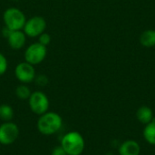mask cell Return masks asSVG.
<instances>
[{
	"label": "cell",
	"mask_w": 155,
	"mask_h": 155,
	"mask_svg": "<svg viewBox=\"0 0 155 155\" xmlns=\"http://www.w3.org/2000/svg\"><path fill=\"white\" fill-rule=\"evenodd\" d=\"M7 42L9 46L13 50H19L21 49L26 41V35L22 30H15L11 31L10 35L7 36Z\"/></svg>",
	"instance_id": "9"
},
{
	"label": "cell",
	"mask_w": 155,
	"mask_h": 155,
	"mask_svg": "<svg viewBox=\"0 0 155 155\" xmlns=\"http://www.w3.org/2000/svg\"><path fill=\"white\" fill-rule=\"evenodd\" d=\"M61 146L67 155H81L84 150L85 143L80 133L72 131L63 136Z\"/></svg>",
	"instance_id": "2"
},
{
	"label": "cell",
	"mask_w": 155,
	"mask_h": 155,
	"mask_svg": "<svg viewBox=\"0 0 155 155\" xmlns=\"http://www.w3.org/2000/svg\"><path fill=\"white\" fill-rule=\"evenodd\" d=\"M136 118L141 124L146 125L147 124L151 123L154 119L153 112L150 107H148L146 105H143L138 108V110L136 112Z\"/></svg>",
	"instance_id": "11"
},
{
	"label": "cell",
	"mask_w": 155,
	"mask_h": 155,
	"mask_svg": "<svg viewBox=\"0 0 155 155\" xmlns=\"http://www.w3.org/2000/svg\"><path fill=\"white\" fill-rule=\"evenodd\" d=\"M3 20L5 26L12 31L22 30L26 18L25 14L16 7H9L5 10L3 14Z\"/></svg>",
	"instance_id": "3"
},
{
	"label": "cell",
	"mask_w": 155,
	"mask_h": 155,
	"mask_svg": "<svg viewBox=\"0 0 155 155\" xmlns=\"http://www.w3.org/2000/svg\"><path fill=\"white\" fill-rule=\"evenodd\" d=\"M47 48L46 46L41 45L40 43H34L30 45L25 51V61L31 64L32 65H36L41 64L46 57Z\"/></svg>",
	"instance_id": "5"
},
{
	"label": "cell",
	"mask_w": 155,
	"mask_h": 155,
	"mask_svg": "<svg viewBox=\"0 0 155 155\" xmlns=\"http://www.w3.org/2000/svg\"><path fill=\"white\" fill-rule=\"evenodd\" d=\"M38 43H40L41 45H43L45 46H47L51 43V36H50V35L45 33V32L41 34L38 36Z\"/></svg>",
	"instance_id": "16"
},
{
	"label": "cell",
	"mask_w": 155,
	"mask_h": 155,
	"mask_svg": "<svg viewBox=\"0 0 155 155\" xmlns=\"http://www.w3.org/2000/svg\"><path fill=\"white\" fill-rule=\"evenodd\" d=\"M15 75L20 83L26 84L32 83L35 80L36 74H35V69L34 65L25 61V62L19 63L15 66Z\"/></svg>",
	"instance_id": "8"
},
{
	"label": "cell",
	"mask_w": 155,
	"mask_h": 155,
	"mask_svg": "<svg viewBox=\"0 0 155 155\" xmlns=\"http://www.w3.org/2000/svg\"><path fill=\"white\" fill-rule=\"evenodd\" d=\"M51 155H67V153H65V151L63 149V147L61 145L59 146H55L53 150Z\"/></svg>",
	"instance_id": "19"
},
{
	"label": "cell",
	"mask_w": 155,
	"mask_h": 155,
	"mask_svg": "<svg viewBox=\"0 0 155 155\" xmlns=\"http://www.w3.org/2000/svg\"><path fill=\"white\" fill-rule=\"evenodd\" d=\"M14 115V109L9 104H3L0 105V120L3 122H11Z\"/></svg>",
	"instance_id": "14"
},
{
	"label": "cell",
	"mask_w": 155,
	"mask_h": 155,
	"mask_svg": "<svg viewBox=\"0 0 155 155\" xmlns=\"http://www.w3.org/2000/svg\"><path fill=\"white\" fill-rule=\"evenodd\" d=\"M118 152L120 155H140L141 146L134 140H127L120 145Z\"/></svg>",
	"instance_id": "10"
},
{
	"label": "cell",
	"mask_w": 155,
	"mask_h": 155,
	"mask_svg": "<svg viewBox=\"0 0 155 155\" xmlns=\"http://www.w3.org/2000/svg\"><path fill=\"white\" fill-rule=\"evenodd\" d=\"M143 137L148 143L155 145V119L145 125L143 129Z\"/></svg>",
	"instance_id": "13"
},
{
	"label": "cell",
	"mask_w": 155,
	"mask_h": 155,
	"mask_svg": "<svg viewBox=\"0 0 155 155\" xmlns=\"http://www.w3.org/2000/svg\"><path fill=\"white\" fill-rule=\"evenodd\" d=\"M140 43L144 47L155 46V30L147 29L140 35Z\"/></svg>",
	"instance_id": "12"
},
{
	"label": "cell",
	"mask_w": 155,
	"mask_h": 155,
	"mask_svg": "<svg viewBox=\"0 0 155 155\" xmlns=\"http://www.w3.org/2000/svg\"><path fill=\"white\" fill-rule=\"evenodd\" d=\"M19 136L18 126L11 122H4L0 125V144H13Z\"/></svg>",
	"instance_id": "7"
},
{
	"label": "cell",
	"mask_w": 155,
	"mask_h": 155,
	"mask_svg": "<svg viewBox=\"0 0 155 155\" xmlns=\"http://www.w3.org/2000/svg\"><path fill=\"white\" fill-rule=\"evenodd\" d=\"M7 66H8V63H7L5 56L0 53V76L3 75L6 72Z\"/></svg>",
	"instance_id": "18"
},
{
	"label": "cell",
	"mask_w": 155,
	"mask_h": 155,
	"mask_svg": "<svg viewBox=\"0 0 155 155\" xmlns=\"http://www.w3.org/2000/svg\"><path fill=\"white\" fill-rule=\"evenodd\" d=\"M15 95L19 100H28L31 95V90L25 84H21L15 88Z\"/></svg>",
	"instance_id": "15"
},
{
	"label": "cell",
	"mask_w": 155,
	"mask_h": 155,
	"mask_svg": "<svg viewBox=\"0 0 155 155\" xmlns=\"http://www.w3.org/2000/svg\"><path fill=\"white\" fill-rule=\"evenodd\" d=\"M13 1H17V0H13Z\"/></svg>",
	"instance_id": "20"
},
{
	"label": "cell",
	"mask_w": 155,
	"mask_h": 155,
	"mask_svg": "<svg viewBox=\"0 0 155 155\" xmlns=\"http://www.w3.org/2000/svg\"><path fill=\"white\" fill-rule=\"evenodd\" d=\"M34 81L35 82V84L38 86H41V87H44L48 84V78H47L46 75H44V74L36 75Z\"/></svg>",
	"instance_id": "17"
},
{
	"label": "cell",
	"mask_w": 155,
	"mask_h": 155,
	"mask_svg": "<svg viewBox=\"0 0 155 155\" xmlns=\"http://www.w3.org/2000/svg\"><path fill=\"white\" fill-rule=\"evenodd\" d=\"M45 28H46L45 19L43 16L35 15L25 21L23 30L26 36L34 38L43 34Z\"/></svg>",
	"instance_id": "6"
},
{
	"label": "cell",
	"mask_w": 155,
	"mask_h": 155,
	"mask_svg": "<svg viewBox=\"0 0 155 155\" xmlns=\"http://www.w3.org/2000/svg\"><path fill=\"white\" fill-rule=\"evenodd\" d=\"M28 103L31 111L39 116L48 112L50 105L47 95L41 91H35L32 93L28 99Z\"/></svg>",
	"instance_id": "4"
},
{
	"label": "cell",
	"mask_w": 155,
	"mask_h": 155,
	"mask_svg": "<svg viewBox=\"0 0 155 155\" xmlns=\"http://www.w3.org/2000/svg\"><path fill=\"white\" fill-rule=\"evenodd\" d=\"M63 126L62 117L54 112H46L37 121L38 131L46 136L56 134Z\"/></svg>",
	"instance_id": "1"
}]
</instances>
